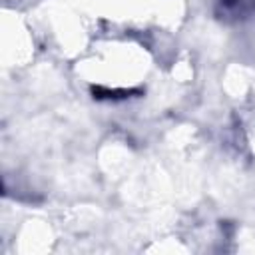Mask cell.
I'll list each match as a JSON object with an SVG mask.
<instances>
[{"label": "cell", "instance_id": "1", "mask_svg": "<svg viewBox=\"0 0 255 255\" xmlns=\"http://www.w3.org/2000/svg\"><path fill=\"white\" fill-rule=\"evenodd\" d=\"M219 8L217 14L219 18H227V16H233V18H245L249 14L255 12V0H219Z\"/></svg>", "mask_w": 255, "mask_h": 255}]
</instances>
